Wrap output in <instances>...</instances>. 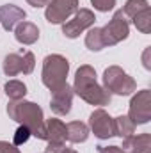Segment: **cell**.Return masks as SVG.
I'll return each instance as SVG.
<instances>
[{"mask_svg": "<svg viewBox=\"0 0 151 153\" xmlns=\"http://www.w3.org/2000/svg\"><path fill=\"white\" fill-rule=\"evenodd\" d=\"M7 114L16 123L27 126L30 130V135L46 141V125H44L43 111L39 105L25 100H16L7 105Z\"/></svg>", "mask_w": 151, "mask_h": 153, "instance_id": "6da1fadb", "label": "cell"}, {"mask_svg": "<svg viewBox=\"0 0 151 153\" xmlns=\"http://www.w3.org/2000/svg\"><path fill=\"white\" fill-rule=\"evenodd\" d=\"M73 93L91 105H109L110 102V93H107L96 82V71L89 64H84L76 70Z\"/></svg>", "mask_w": 151, "mask_h": 153, "instance_id": "7a4b0ae2", "label": "cell"}, {"mask_svg": "<svg viewBox=\"0 0 151 153\" xmlns=\"http://www.w3.org/2000/svg\"><path fill=\"white\" fill-rule=\"evenodd\" d=\"M68 71H70V62L66 57H62L59 53L46 55L43 61V75H41L43 84L50 91H55L66 84Z\"/></svg>", "mask_w": 151, "mask_h": 153, "instance_id": "3957f363", "label": "cell"}, {"mask_svg": "<svg viewBox=\"0 0 151 153\" xmlns=\"http://www.w3.org/2000/svg\"><path fill=\"white\" fill-rule=\"evenodd\" d=\"M103 89L107 93L119 94V96H126L132 94L137 89V84L128 73H124L119 66H110L105 70L103 73Z\"/></svg>", "mask_w": 151, "mask_h": 153, "instance_id": "277c9868", "label": "cell"}, {"mask_svg": "<svg viewBox=\"0 0 151 153\" xmlns=\"http://www.w3.org/2000/svg\"><path fill=\"white\" fill-rule=\"evenodd\" d=\"M100 34H101L103 46H112V45H117L123 39L128 38V34H130V23H128V18L124 16V13L121 9L114 13L112 20L103 29H100Z\"/></svg>", "mask_w": 151, "mask_h": 153, "instance_id": "5b68a950", "label": "cell"}, {"mask_svg": "<svg viewBox=\"0 0 151 153\" xmlns=\"http://www.w3.org/2000/svg\"><path fill=\"white\" fill-rule=\"evenodd\" d=\"M36 59L32 52H21V53H9L4 59V73L7 76H16L18 73L30 75L34 71Z\"/></svg>", "mask_w": 151, "mask_h": 153, "instance_id": "8992f818", "label": "cell"}, {"mask_svg": "<svg viewBox=\"0 0 151 153\" xmlns=\"http://www.w3.org/2000/svg\"><path fill=\"white\" fill-rule=\"evenodd\" d=\"M128 117L133 121V125H144V123H148L151 119V91L150 89H142L132 98Z\"/></svg>", "mask_w": 151, "mask_h": 153, "instance_id": "52a82bcc", "label": "cell"}, {"mask_svg": "<svg viewBox=\"0 0 151 153\" xmlns=\"http://www.w3.org/2000/svg\"><path fill=\"white\" fill-rule=\"evenodd\" d=\"M94 22H96V16H94L93 11H89V9H80V11L75 13V16H73L70 22H66V23L62 25V34L70 39H75V38H78L84 30L91 29V27L94 25Z\"/></svg>", "mask_w": 151, "mask_h": 153, "instance_id": "ba28073f", "label": "cell"}, {"mask_svg": "<svg viewBox=\"0 0 151 153\" xmlns=\"http://www.w3.org/2000/svg\"><path fill=\"white\" fill-rule=\"evenodd\" d=\"M76 11H78V0H50L44 16L50 23H64Z\"/></svg>", "mask_w": 151, "mask_h": 153, "instance_id": "9c48e42d", "label": "cell"}, {"mask_svg": "<svg viewBox=\"0 0 151 153\" xmlns=\"http://www.w3.org/2000/svg\"><path fill=\"white\" fill-rule=\"evenodd\" d=\"M44 125H46V141H48L46 153H57L61 148H64L66 143V125L57 117H50Z\"/></svg>", "mask_w": 151, "mask_h": 153, "instance_id": "30bf717a", "label": "cell"}, {"mask_svg": "<svg viewBox=\"0 0 151 153\" xmlns=\"http://www.w3.org/2000/svg\"><path fill=\"white\" fill-rule=\"evenodd\" d=\"M89 126L98 139H109L114 135V117H110L109 112L103 109H96L91 114Z\"/></svg>", "mask_w": 151, "mask_h": 153, "instance_id": "8fae6325", "label": "cell"}, {"mask_svg": "<svg viewBox=\"0 0 151 153\" xmlns=\"http://www.w3.org/2000/svg\"><path fill=\"white\" fill-rule=\"evenodd\" d=\"M71 103H73V89L68 85V82H66L62 87L52 91L50 109H52L53 114H57V116L70 114V111H71Z\"/></svg>", "mask_w": 151, "mask_h": 153, "instance_id": "7c38bea8", "label": "cell"}, {"mask_svg": "<svg viewBox=\"0 0 151 153\" xmlns=\"http://www.w3.org/2000/svg\"><path fill=\"white\" fill-rule=\"evenodd\" d=\"M25 16L27 13L14 4H5L0 7V23L5 30H13L20 22L25 20Z\"/></svg>", "mask_w": 151, "mask_h": 153, "instance_id": "4fadbf2b", "label": "cell"}, {"mask_svg": "<svg viewBox=\"0 0 151 153\" xmlns=\"http://www.w3.org/2000/svg\"><path fill=\"white\" fill-rule=\"evenodd\" d=\"M123 153H151V134L128 135L121 146Z\"/></svg>", "mask_w": 151, "mask_h": 153, "instance_id": "5bb4252c", "label": "cell"}, {"mask_svg": "<svg viewBox=\"0 0 151 153\" xmlns=\"http://www.w3.org/2000/svg\"><path fill=\"white\" fill-rule=\"evenodd\" d=\"M14 38L21 45H34L39 39V29L30 22H20L14 27Z\"/></svg>", "mask_w": 151, "mask_h": 153, "instance_id": "9a60e30c", "label": "cell"}, {"mask_svg": "<svg viewBox=\"0 0 151 153\" xmlns=\"http://www.w3.org/2000/svg\"><path fill=\"white\" fill-rule=\"evenodd\" d=\"M89 137V126L82 121H71L66 125V139L70 143H84Z\"/></svg>", "mask_w": 151, "mask_h": 153, "instance_id": "2e32d148", "label": "cell"}, {"mask_svg": "<svg viewBox=\"0 0 151 153\" xmlns=\"http://www.w3.org/2000/svg\"><path fill=\"white\" fill-rule=\"evenodd\" d=\"M133 132H135V125L128 116H119L114 119V135L128 137V135H133Z\"/></svg>", "mask_w": 151, "mask_h": 153, "instance_id": "e0dca14e", "label": "cell"}, {"mask_svg": "<svg viewBox=\"0 0 151 153\" xmlns=\"http://www.w3.org/2000/svg\"><path fill=\"white\" fill-rule=\"evenodd\" d=\"M5 94L11 102H16V100H23L25 94H27V85L20 80H9L5 84Z\"/></svg>", "mask_w": 151, "mask_h": 153, "instance_id": "ac0fdd59", "label": "cell"}, {"mask_svg": "<svg viewBox=\"0 0 151 153\" xmlns=\"http://www.w3.org/2000/svg\"><path fill=\"white\" fill-rule=\"evenodd\" d=\"M132 22L137 27V30H141L142 34H150L151 32V9L146 7L144 11H141L139 14H135L132 18Z\"/></svg>", "mask_w": 151, "mask_h": 153, "instance_id": "d6986e66", "label": "cell"}, {"mask_svg": "<svg viewBox=\"0 0 151 153\" xmlns=\"http://www.w3.org/2000/svg\"><path fill=\"white\" fill-rule=\"evenodd\" d=\"M85 46L93 52H100L103 50V41H101V34H100V29L98 27H91L87 36H85Z\"/></svg>", "mask_w": 151, "mask_h": 153, "instance_id": "ffe728a7", "label": "cell"}, {"mask_svg": "<svg viewBox=\"0 0 151 153\" xmlns=\"http://www.w3.org/2000/svg\"><path fill=\"white\" fill-rule=\"evenodd\" d=\"M146 7H150L148 0H128L121 11L124 13V16H126L128 20H132L135 14H139V13H141V11H144Z\"/></svg>", "mask_w": 151, "mask_h": 153, "instance_id": "44dd1931", "label": "cell"}, {"mask_svg": "<svg viewBox=\"0 0 151 153\" xmlns=\"http://www.w3.org/2000/svg\"><path fill=\"white\" fill-rule=\"evenodd\" d=\"M29 137H30V130H29L27 126L20 125V128H18V130H16V134H14V141H13V144H14V146H20V144L27 143V141H29Z\"/></svg>", "mask_w": 151, "mask_h": 153, "instance_id": "7402d4cb", "label": "cell"}, {"mask_svg": "<svg viewBox=\"0 0 151 153\" xmlns=\"http://www.w3.org/2000/svg\"><path fill=\"white\" fill-rule=\"evenodd\" d=\"M91 4L94 5V9H96V11L109 13V11H112V9H114L115 0H91Z\"/></svg>", "mask_w": 151, "mask_h": 153, "instance_id": "603a6c76", "label": "cell"}, {"mask_svg": "<svg viewBox=\"0 0 151 153\" xmlns=\"http://www.w3.org/2000/svg\"><path fill=\"white\" fill-rule=\"evenodd\" d=\"M0 153H21L14 144L7 143V141H0Z\"/></svg>", "mask_w": 151, "mask_h": 153, "instance_id": "cb8c5ba5", "label": "cell"}, {"mask_svg": "<svg viewBox=\"0 0 151 153\" xmlns=\"http://www.w3.org/2000/svg\"><path fill=\"white\" fill-rule=\"evenodd\" d=\"M100 153H123L119 146H98Z\"/></svg>", "mask_w": 151, "mask_h": 153, "instance_id": "d4e9b609", "label": "cell"}, {"mask_svg": "<svg viewBox=\"0 0 151 153\" xmlns=\"http://www.w3.org/2000/svg\"><path fill=\"white\" fill-rule=\"evenodd\" d=\"M32 7H44V5H48V2L50 0H27Z\"/></svg>", "mask_w": 151, "mask_h": 153, "instance_id": "484cf974", "label": "cell"}, {"mask_svg": "<svg viewBox=\"0 0 151 153\" xmlns=\"http://www.w3.org/2000/svg\"><path fill=\"white\" fill-rule=\"evenodd\" d=\"M148 55H150V48H146V52H144V66H146V68L150 70V68H151V64L148 62Z\"/></svg>", "mask_w": 151, "mask_h": 153, "instance_id": "4316f807", "label": "cell"}, {"mask_svg": "<svg viewBox=\"0 0 151 153\" xmlns=\"http://www.w3.org/2000/svg\"><path fill=\"white\" fill-rule=\"evenodd\" d=\"M57 153H76V152L75 150H71V148H61Z\"/></svg>", "mask_w": 151, "mask_h": 153, "instance_id": "83f0119b", "label": "cell"}]
</instances>
